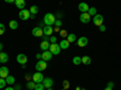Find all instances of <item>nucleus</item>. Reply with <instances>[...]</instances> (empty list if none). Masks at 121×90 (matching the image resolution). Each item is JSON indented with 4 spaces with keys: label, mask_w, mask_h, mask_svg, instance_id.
<instances>
[{
    "label": "nucleus",
    "mask_w": 121,
    "mask_h": 90,
    "mask_svg": "<svg viewBox=\"0 0 121 90\" xmlns=\"http://www.w3.org/2000/svg\"><path fill=\"white\" fill-rule=\"evenodd\" d=\"M104 90H113V89H110V88H105Z\"/></svg>",
    "instance_id": "obj_41"
},
{
    "label": "nucleus",
    "mask_w": 121,
    "mask_h": 90,
    "mask_svg": "<svg viewBox=\"0 0 121 90\" xmlns=\"http://www.w3.org/2000/svg\"><path fill=\"white\" fill-rule=\"evenodd\" d=\"M52 56H53V55L47 50V51H44V52L41 54V60H43V61H45V62H47V61H50V60L52 58Z\"/></svg>",
    "instance_id": "obj_10"
},
{
    "label": "nucleus",
    "mask_w": 121,
    "mask_h": 90,
    "mask_svg": "<svg viewBox=\"0 0 121 90\" xmlns=\"http://www.w3.org/2000/svg\"><path fill=\"white\" fill-rule=\"evenodd\" d=\"M3 47H4V45H3V43H0V52H1V50H3Z\"/></svg>",
    "instance_id": "obj_39"
},
{
    "label": "nucleus",
    "mask_w": 121,
    "mask_h": 90,
    "mask_svg": "<svg viewBox=\"0 0 121 90\" xmlns=\"http://www.w3.org/2000/svg\"><path fill=\"white\" fill-rule=\"evenodd\" d=\"M27 88H28L29 90H33V89H35V83H34V82H29V83L27 84Z\"/></svg>",
    "instance_id": "obj_27"
},
{
    "label": "nucleus",
    "mask_w": 121,
    "mask_h": 90,
    "mask_svg": "<svg viewBox=\"0 0 121 90\" xmlns=\"http://www.w3.org/2000/svg\"><path fill=\"white\" fill-rule=\"evenodd\" d=\"M4 90H15V88H12V86H10V88H5Z\"/></svg>",
    "instance_id": "obj_37"
},
{
    "label": "nucleus",
    "mask_w": 121,
    "mask_h": 90,
    "mask_svg": "<svg viewBox=\"0 0 121 90\" xmlns=\"http://www.w3.org/2000/svg\"><path fill=\"white\" fill-rule=\"evenodd\" d=\"M15 4H16V6L19 10H21V11H22V10H24V7H26V1H24V0H16Z\"/></svg>",
    "instance_id": "obj_18"
},
{
    "label": "nucleus",
    "mask_w": 121,
    "mask_h": 90,
    "mask_svg": "<svg viewBox=\"0 0 121 90\" xmlns=\"http://www.w3.org/2000/svg\"><path fill=\"white\" fill-rule=\"evenodd\" d=\"M9 61V55L4 51L0 52V63H6Z\"/></svg>",
    "instance_id": "obj_16"
},
{
    "label": "nucleus",
    "mask_w": 121,
    "mask_h": 90,
    "mask_svg": "<svg viewBox=\"0 0 121 90\" xmlns=\"http://www.w3.org/2000/svg\"><path fill=\"white\" fill-rule=\"evenodd\" d=\"M9 77V68L7 67H0V78H6Z\"/></svg>",
    "instance_id": "obj_15"
},
{
    "label": "nucleus",
    "mask_w": 121,
    "mask_h": 90,
    "mask_svg": "<svg viewBox=\"0 0 121 90\" xmlns=\"http://www.w3.org/2000/svg\"><path fill=\"white\" fill-rule=\"evenodd\" d=\"M81 90H85V89H81Z\"/></svg>",
    "instance_id": "obj_43"
},
{
    "label": "nucleus",
    "mask_w": 121,
    "mask_h": 90,
    "mask_svg": "<svg viewBox=\"0 0 121 90\" xmlns=\"http://www.w3.org/2000/svg\"><path fill=\"white\" fill-rule=\"evenodd\" d=\"M44 78H45V77L43 76L41 72H35V73L32 76V79H33V82H34L35 84H38V83H43Z\"/></svg>",
    "instance_id": "obj_3"
},
{
    "label": "nucleus",
    "mask_w": 121,
    "mask_h": 90,
    "mask_svg": "<svg viewBox=\"0 0 121 90\" xmlns=\"http://www.w3.org/2000/svg\"><path fill=\"white\" fill-rule=\"evenodd\" d=\"M46 68H47V63L45 61H43V60H39V61L36 62V65H35L36 72H43V71H45Z\"/></svg>",
    "instance_id": "obj_2"
},
{
    "label": "nucleus",
    "mask_w": 121,
    "mask_h": 90,
    "mask_svg": "<svg viewBox=\"0 0 121 90\" xmlns=\"http://www.w3.org/2000/svg\"><path fill=\"white\" fill-rule=\"evenodd\" d=\"M43 31H44V35H46V37H51L52 33H53V28H52L51 26H45V27L43 28Z\"/></svg>",
    "instance_id": "obj_12"
},
{
    "label": "nucleus",
    "mask_w": 121,
    "mask_h": 90,
    "mask_svg": "<svg viewBox=\"0 0 121 90\" xmlns=\"http://www.w3.org/2000/svg\"><path fill=\"white\" fill-rule=\"evenodd\" d=\"M38 11H39V7H38L36 5H33L32 7L29 9V12H30V15H34V16L38 14Z\"/></svg>",
    "instance_id": "obj_22"
},
{
    "label": "nucleus",
    "mask_w": 121,
    "mask_h": 90,
    "mask_svg": "<svg viewBox=\"0 0 121 90\" xmlns=\"http://www.w3.org/2000/svg\"><path fill=\"white\" fill-rule=\"evenodd\" d=\"M5 85H6V81H5L4 78H0V89L5 88Z\"/></svg>",
    "instance_id": "obj_30"
},
{
    "label": "nucleus",
    "mask_w": 121,
    "mask_h": 90,
    "mask_svg": "<svg viewBox=\"0 0 121 90\" xmlns=\"http://www.w3.org/2000/svg\"><path fill=\"white\" fill-rule=\"evenodd\" d=\"M18 16H19V18H21L22 21H26V19L30 18V12H29V10H22V11H19Z\"/></svg>",
    "instance_id": "obj_5"
},
{
    "label": "nucleus",
    "mask_w": 121,
    "mask_h": 90,
    "mask_svg": "<svg viewBox=\"0 0 121 90\" xmlns=\"http://www.w3.org/2000/svg\"><path fill=\"white\" fill-rule=\"evenodd\" d=\"M69 85H70V84H69V82H68V81H64V82H63V88H64L65 90H67V89H69Z\"/></svg>",
    "instance_id": "obj_34"
},
{
    "label": "nucleus",
    "mask_w": 121,
    "mask_h": 90,
    "mask_svg": "<svg viewBox=\"0 0 121 90\" xmlns=\"http://www.w3.org/2000/svg\"><path fill=\"white\" fill-rule=\"evenodd\" d=\"M81 63L90 65V63H91V58H90V56H82V57H81Z\"/></svg>",
    "instance_id": "obj_23"
},
{
    "label": "nucleus",
    "mask_w": 121,
    "mask_h": 90,
    "mask_svg": "<svg viewBox=\"0 0 121 90\" xmlns=\"http://www.w3.org/2000/svg\"><path fill=\"white\" fill-rule=\"evenodd\" d=\"M90 19H91V16L88 15V12H85V14L80 15V21H81L82 23H88Z\"/></svg>",
    "instance_id": "obj_13"
},
{
    "label": "nucleus",
    "mask_w": 121,
    "mask_h": 90,
    "mask_svg": "<svg viewBox=\"0 0 121 90\" xmlns=\"http://www.w3.org/2000/svg\"><path fill=\"white\" fill-rule=\"evenodd\" d=\"M27 61H28V58H27V56H26L24 54H18V55H17V62H18L19 65L26 66Z\"/></svg>",
    "instance_id": "obj_6"
},
{
    "label": "nucleus",
    "mask_w": 121,
    "mask_h": 90,
    "mask_svg": "<svg viewBox=\"0 0 121 90\" xmlns=\"http://www.w3.org/2000/svg\"><path fill=\"white\" fill-rule=\"evenodd\" d=\"M15 90H21V86H19V85H16V86H15Z\"/></svg>",
    "instance_id": "obj_38"
},
{
    "label": "nucleus",
    "mask_w": 121,
    "mask_h": 90,
    "mask_svg": "<svg viewBox=\"0 0 121 90\" xmlns=\"http://www.w3.org/2000/svg\"><path fill=\"white\" fill-rule=\"evenodd\" d=\"M55 26H56V28H60L62 27V21H60V19H56Z\"/></svg>",
    "instance_id": "obj_32"
},
{
    "label": "nucleus",
    "mask_w": 121,
    "mask_h": 90,
    "mask_svg": "<svg viewBox=\"0 0 121 90\" xmlns=\"http://www.w3.org/2000/svg\"><path fill=\"white\" fill-rule=\"evenodd\" d=\"M59 47H60V49H68V47H69V43L67 42V39H62V40H60Z\"/></svg>",
    "instance_id": "obj_20"
},
{
    "label": "nucleus",
    "mask_w": 121,
    "mask_h": 90,
    "mask_svg": "<svg viewBox=\"0 0 121 90\" xmlns=\"http://www.w3.org/2000/svg\"><path fill=\"white\" fill-rule=\"evenodd\" d=\"M40 49L43 50V52H44V51H47V50L50 49V42H45V40H43L41 43H40Z\"/></svg>",
    "instance_id": "obj_17"
},
{
    "label": "nucleus",
    "mask_w": 121,
    "mask_h": 90,
    "mask_svg": "<svg viewBox=\"0 0 121 90\" xmlns=\"http://www.w3.org/2000/svg\"><path fill=\"white\" fill-rule=\"evenodd\" d=\"M105 29H107V28H105V26H104V24L99 26V31H100V32H105Z\"/></svg>",
    "instance_id": "obj_35"
},
{
    "label": "nucleus",
    "mask_w": 121,
    "mask_h": 90,
    "mask_svg": "<svg viewBox=\"0 0 121 90\" xmlns=\"http://www.w3.org/2000/svg\"><path fill=\"white\" fill-rule=\"evenodd\" d=\"M92 21H93V23H95L96 26H98V27H99V26H102V24H103V16L97 14V15L93 17Z\"/></svg>",
    "instance_id": "obj_7"
},
{
    "label": "nucleus",
    "mask_w": 121,
    "mask_h": 90,
    "mask_svg": "<svg viewBox=\"0 0 121 90\" xmlns=\"http://www.w3.org/2000/svg\"><path fill=\"white\" fill-rule=\"evenodd\" d=\"M5 33V26L3 23H0V35H3Z\"/></svg>",
    "instance_id": "obj_33"
},
{
    "label": "nucleus",
    "mask_w": 121,
    "mask_h": 90,
    "mask_svg": "<svg viewBox=\"0 0 121 90\" xmlns=\"http://www.w3.org/2000/svg\"><path fill=\"white\" fill-rule=\"evenodd\" d=\"M48 42H51V44H57V38L53 37V35H51V37H50V40H48Z\"/></svg>",
    "instance_id": "obj_31"
},
{
    "label": "nucleus",
    "mask_w": 121,
    "mask_h": 90,
    "mask_svg": "<svg viewBox=\"0 0 121 90\" xmlns=\"http://www.w3.org/2000/svg\"><path fill=\"white\" fill-rule=\"evenodd\" d=\"M32 34L34 37H43L44 35V31H43V28H40V27H35L32 31Z\"/></svg>",
    "instance_id": "obj_11"
},
{
    "label": "nucleus",
    "mask_w": 121,
    "mask_h": 90,
    "mask_svg": "<svg viewBox=\"0 0 121 90\" xmlns=\"http://www.w3.org/2000/svg\"><path fill=\"white\" fill-rule=\"evenodd\" d=\"M79 10L81 11V14H85V12H88L90 6H88L86 3H80V4H79Z\"/></svg>",
    "instance_id": "obj_14"
},
{
    "label": "nucleus",
    "mask_w": 121,
    "mask_h": 90,
    "mask_svg": "<svg viewBox=\"0 0 121 90\" xmlns=\"http://www.w3.org/2000/svg\"><path fill=\"white\" fill-rule=\"evenodd\" d=\"M9 26H10V28L11 29H17L18 28V22L17 21H11L9 23Z\"/></svg>",
    "instance_id": "obj_25"
},
{
    "label": "nucleus",
    "mask_w": 121,
    "mask_h": 90,
    "mask_svg": "<svg viewBox=\"0 0 121 90\" xmlns=\"http://www.w3.org/2000/svg\"><path fill=\"white\" fill-rule=\"evenodd\" d=\"M43 85H44V88H46V89L52 88V85H53V81H52V78H44V81H43Z\"/></svg>",
    "instance_id": "obj_8"
},
{
    "label": "nucleus",
    "mask_w": 121,
    "mask_h": 90,
    "mask_svg": "<svg viewBox=\"0 0 121 90\" xmlns=\"http://www.w3.org/2000/svg\"><path fill=\"white\" fill-rule=\"evenodd\" d=\"M59 34L62 38H67L68 37V32L65 31V29H62V31H59Z\"/></svg>",
    "instance_id": "obj_29"
},
{
    "label": "nucleus",
    "mask_w": 121,
    "mask_h": 90,
    "mask_svg": "<svg viewBox=\"0 0 121 90\" xmlns=\"http://www.w3.org/2000/svg\"><path fill=\"white\" fill-rule=\"evenodd\" d=\"M88 15L91 16V17H95L96 15H97V9L96 7H90V10H88Z\"/></svg>",
    "instance_id": "obj_24"
},
{
    "label": "nucleus",
    "mask_w": 121,
    "mask_h": 90,
    "mask_svg": "<svg viewBox=\"0 0 121 90\" xmlns=\"http://www.w3.org/2000/svg\"><path fill=\"white\" fill-rule=\"evenodd\" d=\"M73 63L74 65H80V63H81V57H79V56L73 57Z\"/></svg>",
    "instance_id": "obj_26"
},
{
    "label": "nucleus",
    "mask_w": 121,
    "mask_h": 90,
    "mask_svg": "<svg viewBox=\"0 0 121 90\" xmlns=\"http://www.w3.org/2000/svg\"><path fill=\"white\" fill-rule=\"evenodd\" d=\"M48 51L51 52L52 55H58L60 52V47H59V44H50V49Z\"/></svg>",
    "instance_id": "obj_4"
},
{
    "label": "nucleus",
    "mask_w": 121,
    "mask_h": 90,
    "mask_svg": "<svg viewBox=\"0 0 121 90\" xmlns=\"http://www.w3.org/2000/svg\"><path fill=\"white\" fill-rule=\"evenodd\" d=\"M55 22H56V16L53 14H46L45 15V17H44L45 26H51L52 27V24H55Z\"/></svg>",
    "instance_id": "obj_1"
},
{
    "label": "nucleus",
    "mask_w": 121,
    "mask_h": 90,
    "mask_svg": "<svg viewBox=\"0 0 121 90\" xmlns=\"http://www.w3.org/2000/svg\"><path fill=\"white\" fill-rule=\"evenodd\" d=\"M47 90H53V89H52V88H48V89H47Z\"/></svg>",
    "instance_id": "obj_42"
},
{
    "label": "nucleus",
    "mask_w": 121,
    "mask_h": 90,
    "mask_svg": "<svg viewBox=\"0 0 121 90\" xmlns=\"http://www.w3.org/2000/svg\"><path fill=\"white\" fill-rule=\"evenodd\" d=\"M5 81H6V84L12 85V84H15V77L13 76H9V77L5 78Z\"/></svg>",
    "instance_id": "obj_21"
},
{
    "label": "nucleus",
    "mask_w": 121,
    "mask_h": 90,
    "mask_svg": "<svg viewBox=\"0 0 121 90\" xmlns=\"http://www.w3.org/2000/svg\"><path fill=\"white\" fill-rule=\"evenodd\" d=\"M76 40V35L74 34V33H70V34H68V37H67V42L70 44V43H74Z\"/></svg>",
    "instance_id": "obj_19"
},
{
    "label": "nucleus",
    "mask_w": 121,
    "mask_h": 90,
    "mask_svg": "<svg viewBox=\"0 0 121 90\" xmlns=\"http://www.w3.org/2000/svg\"><path fill=\"white\" fill-rule=\"evenodd\" d=\"M76 43H78V45H79L80 47H82V46H86V45H87L88 39H87L86 37H80L78 40H76Z\"/></svg>",
    "instance_id": "obj_9"
},
{
    "label": "nucleus",
    "mask_w": 121,
    "mask_h": 90,
    "mask_svg": "<svg viewBox=\"0 0 121 90\" xmlns=\"http://www.w3.org/2000/svg\"><path fill=\"white\" fill-rule=\"evenodd\" d=\"M45 88H44V85H43V83H38V84H35V89L34 90H44Z\"/></svg>",
    "instance_id": "obj_28"
},
{
    "label": "nucleus",
    "mask_w": 121,
    "mask_h": 90,
    "mask_svg": "<svg viewBox=\"0 0 121 90\" xmlns=\"http://www.w3.org/2000/svg\"><path fill=\"white\" fill-rule=\"evenodd\" d=\"M36 58H40V60H41V55H40V54H36Z\"/></svg>",
    "instance_id": "obj_40"
},
{
    "label": "nucleus",
    "mask_w": 121,
    "mask_h": 90,
    "mask_svg": "<svg viewBox=\"0 0 121 90\" xmlns=\"http://www.w3.org/2000/svg\"><path fill=\"white\" fill-rule=\"evenodd\" d=\"M113 86H114V83L113 82H109L108 85H107V88H110V89H113Z\"/></svg>",
    "instance_id": "obj_36"
}]
</instances>
